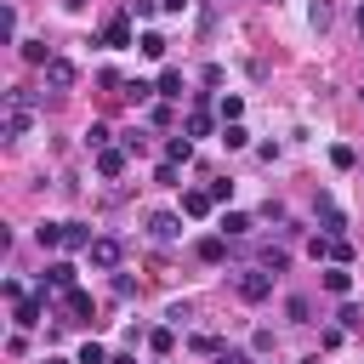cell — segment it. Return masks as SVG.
<instances>
[{
	"instance_id": "1",
	"label": "cell",
	"mask_w": 364,
	"mask_h": 364,
	"mask_svg": "<svg viewBox=\"0 0 364 364\" xmlns=\"http://www.w3.org/2000/svg\"><path fill=\"white\" fill-rule=\"evenodd\" d=\"M119 256H125V250H119V239H114V233H97V239H91V250H85V262H91V267H102V273H119Z\"/></svg>"
},
{
	"instance_id": "2",
	"label": "cell",
	"mask_w": 364,
	"mask_h": 364,
	"mask_svg": "<svg viewBox=\"0 0 364 364\" xmlns=\"http://www.w3.org/2000/svg\"><path fill=\"white\" fill-rule=\"evenodd\" d=\"M318 228H324V239H347V216H341V205L330 199V193H318Z\"/></svg>"
},
{
	"instance_id": "3",
	"label": "cell",
	"mask_w": 364,
	"mask_h": 364,
	"mask_svg": "<svg viewBox=\"0 0 364 364\" xmlns=\"http://www.w3.org/2000/svg\"><path fill=\"white\" fill-rule=\"evenodd\" d=\"M233 290H239L245 301H267V296H273V273H267V267H256V273H239V279H233Z\"/></svg>"
},
{
	"instance_id": "4",
	"label": "cell",
	"mask_w": 364,
	"mask_h": 364,
	"mask_svg": "<svg viewBox=\"0 0 364 364\" xmlns=\"http://www.w3.org/2000/svg\"><path fill=\"white\" fill-rule=\"evenodd\" d=\"M74 80H80V68H74L68 57H51V63H46V85H51V91H74Z\"/></svg>"
},
{
	"instance_id": "5",
	"label": "cell",
	"mask_w": 364,
	"mask_h": 364,
	"mask_svg": "<svg viewBox=\"0 0 364 364\" xmlns=\"http://www.w3.org/2000/svg\"><path fill=\"white\" fill-rule=\"evenodd\" d=\"M148 233H154L159 245H171V239H182V216H176V210H154V216H148Z\"/></svg>"
},
{
	"instance_id": "6",
	"label": "cell",
	"mask_w": 364,
	"mask_h": 364,
	"mask_svg": "<svg viewBox=\"0 0 364 364\" xmlns=\"http://www.w3.org/2000/svg\"><path fill=\"white\" fill-rule=\"evenodd\" d=\"M193 256H199L205 267H216V262H228V239H222V233H205V239L193 245Z\"/></svg>"
},
{
	"instance_id": "7",
	"label": "cell",
	"mask_w": 364,
	"mask_h": 364,
	"mask_svg": "<svg viewBox=\"0 0 364 364\" xmlns=\"http://www.w3.org/2000/svg\"><path fill=\"white\" fill-rule=\"evenodd\" d=\"M210 210H216L210 188H188V193H182V216H210Z\"/></svg>"
},
{
	"instance_id": "8",
	"label": "cell",
	"mask_w": 364,
	"mask_h": 364,
	"mask_svg": "<svg viewBox=\"0 0 364 364\" xmlns=\"http://www.w3.org/2000/svg\"><path fill=\"white\" fill-rule=\"evenodd\" d=\"M102 46H108V51H125V46H131V17H114V23L102 28Z\"/></svg>"
},
{
	"instance_id": "9",
	"label": "cell",
	"mask_w": 364,
	"mask_h": 364,
	"mask_svg": "<svg viewBox=\"0 0 364 364\" xmlns=\"http://www.w3.org/2000/svg\"><path fill=\"white\" fill-rule=\"evenodd\" d=\"M125 159H131V148H102V154H97V176H119Z\"/></svg>"
},
{
	"instance_id": "10",
	"label": "cell",
	"mask_w": 364,
	"mask_h": 364,
	"mask_svg": "<svg viewBox=\"0 0 364 364\" xmlns=\"http://www.w3.org/2000/svg\"><path fill=\"white\" fill-rule=\"evenodd\" d=\"M91 239H97V233H91L85 222H63V250H91Z\"/></svg>"
},
{
	"instance_id": "11",
	"label": "cell",
	"mask_w": 364,
	"mask_h": 364,
	"mask_svg": "<svg viewBox=\"0 0 364 364\" xmlns=\"http://www.w3.org/2000/svg\"><path fill=\"white\" fill-rule=\"evenodd\" d=\"M216 228H222V239H245V233H250V216H245V210H222Z\"/></svg>"
},
{
	"instance_id": "12",
	"label": "cell",
	"mask_w": 364,
	"mask_h": 364,
	"mask_svg": "<svg viewBox=\"0 0 364 364\" xmlns=\"http://www.w3.org/2000/svg\"><path fill=\"white\" fill-rule=\"evenodd\" d=\"M40 313H46V296H28V301H17V330H34V324H40Z\"/></svg>"
},
{
	"instance_id": "13",
	"label": "cell",
	"mask_w": 364,
	"mask_h": 364,
	"mask_svg": "<svg viewBox=\"0 0 364 364\" xmlns=\"http://www.w3.org/2000/svg\"><path fill=\"white\" fill-rule=\"evenodd\" d=\"M182 136H210V108H188V119H182Z\"/></svg>"
},
{
	"instance_id": "14",
	"label": "cell",
	"mask_w": 364,
	"mask_h": 364,
	"mask_svg": "<svg viewBox=\"0 0 364 364\" xmlns=\"http://www.w3.org/2000/svg\"><path fill=\"white\" fill-rule=\"evenodd\" d=\"M193 159V136H171L165 142V165H188Z\"/></svg>"
},
{
	"instance_id": "15",
	"label": "cell",
	"mask_w": 364,
	"mask_h": 364,
	"mask_svg": "<svg viewBox=\"0 0 364 364\" xmlns=\"http://www.w3.org/2000/svg\"><path fill=\"white\" fill-rule=\"evenodd\" d=\"M46 284L51 290H74V262H51L46 267Z\"/></svg>"
},
{
	"instance_id": "16",
	"label": "cell",
	"mask_w": 364,
	"mask_h": 364,
	"mask_svg": "<svg viewBox=\"0 0 364 364\" xmlns=\"http://www.w3.org/2000/svg\"><path fill=\"white\" fill-rule=\"evenodd\" d=\"M51 57H57V51H51L46 40H23V63H34V68H46Z\"/></svg>"
},
{
	"instance_id": "17",
	"label": "cell",
	"mask_w": 364,
	"mask_h": 364,
	"mask_svg": "<svg viewBox=\"0 0 364 364\" xmlns=\"http://www.w3.org/2000/svg\"><path fill=\"white\" fill-rule=\"evenodd\" d=\"M34 239H40V250H63V222H40Z\"/></svg>"
},
{
	"instance_id": "18",
	"label": "cell",
	"mask_w": 364,
	"mask_h": 364,
	"mask_svg": "<svg viewBox=\"0 0 364 364\" xmlns=\"http://www.w3.org/2000/svg\"><path fill=\"white\" fill-rule=\"evenodd\" d=\"M324 290H330V296H347V290H353V273H347V267H324Z\"/></svg>"
},
{
	"instance_id": "19",
	"label": "cell",
	"mask_w": 364,
	"mask_h": 364,
	"mask_svg": "<svg viewBox=\"0 0 364 364\" xmlns=\"http://www.w3.org/2000/svg\"><path fill=\"white\" fill-rule=\"evenodd\" d=\"M63 307H68L74 318H91V296H85L80 284H74V290H63Z\"/></svg>"
},
{
	"instance_id": "20",
	"label": "cell",
	"mask_w": 364,
	"mask_h": 364,
	"mask_svg": "<svg viewBox=\"0 0 364 364\" xmlns=\"http://www.w3.org/2000/svg\"><path fill=\"white\" fill-rule=\"evenodd\" d=\"M159 97H165V102H176V97H182V74H176V68H165V74H159Z\"/></svg>"
},
{
	"instance_id": "21",
	"label": "cell",
	"mask_w": 364,
	"mask_h": 364,
	"mask_svg": "<svg viewBox=\"0 0 364 364\" xmlns=\"http://www.w3.org/2000/svg\"><path fill=\"white\" fill-rule=\"evenodd\" d=\"M0 40H6V46L17 40V6H11V0H6V11H0Z\"/></svg>"
},
{
	"instance_id": "22",
	"label": "cell",
	"mask_w": 364,
	"mask_h": 364,
	"mask_svg": "<svg viewBox=\"0 0 364 364\" xmlns=\"http://www.w3.org/2000/svg\"><path fill=\"white\" fill-rule=\"evenodd\" d=\"M136 46H142V57H154V63H159V57H165V46H171V40H165V34H142V40H136Z\"/></svg>"
},
{
	"instance_id": "23",
	"label": "cell",
	"mask_w": 364,
	"mask_h": 364,
	"mask_svg": "<svg viewBox=\"0 0 364 364\" xmlns=\"http://www.w3.org/2000/svg\"><path fill=\"white\" fill-rule=\"evenodd\" d=\"M216 114H222V125H239V114H245V102H239V97H222V102H216Z\"/></svg>"
},
{
	"instance_id": "24",
	"label": "cell",
	"mask_w": 364,
	"mask_h": 364,
	"mask_svg": "<svg viewBox=\"0 0 364 364\" xmlns=\"http://www.w3.org/2000/svg\"><path fill=\"white\" fill-rule=\"evenodd\" d=\"M330 165H336V171H353V165H358V154H353L347 142H336V148H330Z\"/></svg>"
},
{
	"instance_id": "25",
	"label": "cell",
	"mask_w": 364,
	"mask_h": 364,
	"mask_svg": "<svg viewBox=\"0 0 364 364\" xmlns=\"http://www.w3.org/2000/svg\"><path fill=\"white\" fill-rule=\"evenodd\" d=\"M262 267H267V273H273V279H279V273H284V267H290V256H284V250H273V245H267V250H262Z\"/></svg>"
},
{
	"instance_id": "26",
	"label": "cell",
	"mask_w": 364,
	"mask_h": 364,
	"mask_svg": "<svg viewBox=\"0 0 364 364\" xmlns=\"http://www.w3.org/2000/svg\"><path fill=\"white\" fill-rule=\"evenodd\" d=\"M148 347H154V353H171V347H176V330H171V324H165V330H148Z\"/></svg>"
},
{
	"instance_id": "27",
	"label": "cell",
	"mask_w": 364,
	"mask_h": 364,
	"mask_svg": "<svg viewBox=\"0 0 364 364\" xmlns=\"http://www.w3.org/2000/svg\"><path fill=\"white\" fill-rule=\"evenodd\" d=\"M85 148H97V154H102V148H108V125H97V119H91V125H85Z\"/></svg>"
},
{
	"instance_id": "28",
	"label": "cell",
	"mask_w": 364,
	"mask_h": 364,
	"mask_svg": "<svg viewBox=\"0 0 364 364\" xmlns=\"http://www.w3.org/2000/svg\"><path fill=\"white\" fill-rule=\"evenodd\" d=\"M307 23H313V28H330V0H313V6H307Z\"/></svg>"
},
{
	"instance_id": "29",
	"label": "cell",
	"mask_w": 364,
	"mask_h": 364,
	"mask_svg": "<svg viewBox=\"0 0 364 364\" xmlns=\"http://www.w3.org/2000/svg\"><path fill=\"white\" fill-rule=\"evenodd\" d=\"M222 142H228V148H245L250 131H245V125H222Z\"/></svg>"
},
{
	"instance_id": "30",
	"label": "cell",
	"mask_w": 364,
	"mask_h": 364,
	"mask_svg": "<svg viewBox=\"0 0 364 364\" xmlns=\"http://www.w3.org/2000/svg\"><path fill=\"white\" fill-rule=\"evenodd\" d=\"M114 296L131 301V296H136V279H131V273H114Z\"/></svg>"
},
{
	"instance_id": "31",
	"label": "cell",
	"mask_w": 364,
	"mask_h": 364,
	"mask_svg": "<svg viewBox=\"0 0 364 364\" xmlns=\"http://www.w3.org/2000/svg\"><path fill=\"white\" fill-rule=\"evenodd\" d=\"M284 313H290L296 324H307V313H313V307H307V296H290V301H284Z\"/></svg>"
},
{
	"instance_id": "32",
	"label": "cell",
	"mask_w": 364,
	"mask_h": 364,
	"mask_svg": "<svg viewBox=\"0 0 364 364\" xmlns=\"http://www.w3.org/2000/svg\"><path fill=\"white\" fill-rule=\"evenodd\" d=\"M74 364H108V353H102V347H97V341H85V347H80V358H74Z\"/></svg>"
},
{
	"instance_id": "33",
	"label": "cell",
	"mask_w": 364,
	"mask_h": 364,
	"mask_svg": "<svg viewBox=\"0 0 364 364\" xmlns=\"http://www.w3.org/2000/svg\"><path fill=\"white\" fill-rule=\"evenodd\" d=\"M330 262H336V267H347V262H353V245H347V239H336V245H330Z\"/></svg>"
},
{
	"instance_id": "34",
	"label": "cell",
	"mask_w": 364,
	"mask_h": 364,
	"mask_svg": "<svg viewBox=\"0 0 364 364\" xmlns=\"http://www.w3.org/2000/svg\"><path fill=\"white\" fill-rule=\"evenodd\" d=\"M336 318H341V330H358V324H364V313H358V307H353V301H347V307H341V313H336Z\"/></svg>"
},
{
	"instance_id": "35",
	"label": "cell",
	"mask_w": 364,
	"mask_h": 364,
	"mask_svg": "<svg viewBox=\"0 0 364 364\" xmlns=\"http://www.w3.org/2000/svg\"><path fill=\"white\" fill-rule=\"evenodd\" d=\"M330 245H336V239H324V233H318V239H307V256L318 262V256H330Z\"/></svg>"
},
{
	"instance_id": "36",
	"label": "cell",
	"mask_w": 364,
	"mask_h": 364,
	"mask_svg": "<svg viewBox=\"0 0 364 364\" xmlns=\"http://www.w3.org/2000/svg\"><path fill=\"white\" fill-rule=\"evenodd\" d=\"M165 318H171V330H176V324H188V318H193V307H188V301H176V307H171Z\"/></svg>"
},
{
	"instance_id": "37",
	"label": "cell",
	"mask_w": 364,
	"mask_h": 364,
	"mask_svg": "<svg viewBox=\"0 0 364 364\" xmlns=\"http://www.w3.org/2000/svg\"><path fill=\"white\" fill-rule=\"evenodd\" d=\"M216 364H250V358H245V353H233V347H228V353H222V358H216Z\"/></svg>"
},
{
	"instance_id": "38",
	"label": "cell",
	"mask_w": 364,
	"mask_h": 364,
	"mask_svg": "<svg viewBox=\"0 0 364 364\" xmlns=\"http://www.w3.org/2000/svg\"><path fill=\"white\" fill-rule=\"evenodd\" d=\"M108 364H136V358H131V353H114V358H108Z\"/></svg>"
},
{
	"instance_id": "39",
	"label": "cell",
	"mask_w": 364,
	"mask_h": 364,
	"mask_svg": "<svg viewBox=\"0 0 364 364\" xmlns=\"http://www.w3.org/2000/svg\"><path fill=\"white\" fill-rule=\"evenodd\" d=\"M63 6H68V11H80V6H85V0H63Z\"/></svg>"
},
{
	"instance_id": "40",
	"label": "cell",
	"mask_w": 364,
	"mask_h": 364,
	"mask_svg": "<svg viewBox=\"0 0 364 364\" xmlns=\"http://www.w3.org/2000/svg\"><path fill=\"white\" fill-rule=\"evenodd\" d=\"M358 34H364V0H358Z\"/></svg>"
},
{
	"instance_id": "41",
	"label": "cell",
	"mask_w": 364,
	"mask_h": 364,
	"mask_svg": "<svg viewBox=\"0 0 364 364\" xmlns=\"http://www.w3.org/2000/svg\"><path fill=\"white\" fill-rule=\"evenodd\" d=\"M46 364H68V358H46Z\"/></svg>"
}]
</instances>
